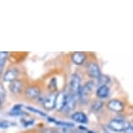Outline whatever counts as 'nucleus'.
Wrapping results in <instances>:
<instances>
[{"label": "nucleus", "instance_id": "1", "mask_svg": "<svg viewBox=\"0 0 133 133\" xmlns=\"http://www.w3.org/2000/svg\"><path fill=\"white\" fill-rule=\"evenodd\" d=\"M69 87L70 91L72 96L76 97V99H79V95H80V91H81V84H80V77L78 75L73 74L71 75V79H70L69 83Z\"/></svg>", "mask_w": 133, "mask_h": 133}, {"label": "nucleus", "instance_id": "2", "mask_svg": "<svg viewBox=\"0 0 133 133\" xmlns=\"http://www.w3.org/2000/svg\"><path fill=\"white\" fill-rule=\"evenodd\" d=\"M109 128L110 130H114L117 132H124L125 130L128 129L130 126V124L129 122L125 121L124 119L121 118H115L112 119L109 123Z\"/></svg>", "mask_w": 133, "mask_h": 133}, {"label": "nucleus", "instance_id": "3", "mask_svg": "<svg viewBox=\"0 0 133 133\" xmlns=\"http://www.w3.org/2000/svg\"><path fill=\"white\" fill-rule=\"evenodd\" d=\"M67 97L68 94L64 91L58 92L56 95V100H55V106L54 109H56L57 111H62L66 104L67 102Z\"/></svg>", "mask_w": 133, "mask_h": 133}, {"label": "nucleus", "instance_id": "4", "mask_svg": "<svg viewBox=\"0 0 133 133\" xmlns=\"http://www.w3.org/2000/svg\"><path fill=\"white\" fill-rule=\"evenodd\" d=\"M55 100H56V95H55L53 92L47 94L42 102L43 106L47 110H53L55 106Z\"/></svg>", "mask_w": 133, "mask_h": 133}, {"label": "nucleus", "instance_id": "5", "mask_svg": "<svg viewBox=\"0 0 133 133\" xmlns=\"http://www.w3.org/2000/svg\"><path fill=\"white\" fill-rule=\"evenodd\" d=\"M107 107H108V109L110 110L111 111L119 113V112H122L123 110H124V103L118 99H111L108 103Z\"/></svg>", "mask_w": 133, "mask_h": 133}, {"label": "nucleus", "instance_id": "6", "mask_svg": "<svg viewBox=\"0 0 133 133\" xmlns=\"http://www.w3.org/2000/svg\"><path fill=\"white\" fill-rule=\"evenodd\" d=\"M87 73L91 78H98L101 75L99 66L95 63H90L87 66Z\"/></svg>", "mask_w": 133, "mask_h": 133}, {"label": "nucleus", "instance_id": "7", "mask_svg": "<svg viewBox=\"0 0 133 133\" xmlns=\"http://www.w3.org/2000/svg\"><path fill=\"white\" fill-rule=\"evenodd\" d=\"M9 89L13 94H19L20 92H22L24 89V83L21 80L16 79L10 83Z\"/></svg>", "mask_w": 133, "mask_h": 133}, {"label": "nucleus", "instance_id": "8", "mask_svg": "<svg viewBox=\"0 0 133 133\" xmlns=\"http://www.w3.org/2000/svg\"><path fill=\"white\" fill-rule=\"evenodd\" d=\"M40 94H41V91L37 86H30L25 91V97L30 99L37 98L40 96Z\"/></svg>", "mask_w": 133, "mask_h": 133}, {"label": "nucleus", "instance_id": "9", "mask_svg": "<svg viewBox=\"0 0 133 133\" xmlns=\"http://www.w3.org/2000/svg\"><path fill=\"white\" fill-rule=\"evenodd\" d=\"M76 102H77V99L76 97L74 96H72L71 94H68V97H67V102H66V104L64 108V111L68 113V112L71 111L75 109V106H76Z\"/></svg>", "mask_w": 133, "mask_h": 133}, {"label": "nucleus", "instance_id": "10", "mask_svg": "<svg viewBox=\"0 0 133 133\" xmlns=\"http://www.w3.org/2000/svg\"><path fill=\"white\" fill-rule=\"evenodd\" d=\"M17 76H18V71L16 68H12L8 70L4 75V81L11 83L14 80L17 79Z\"/></svg>", "mask_w": 133, "mask_h": 133}, {"label": "nucleus", "instance_id": "11", "mask_svg": "<svg viewBox=\"0 0 133 133\" xmlns=\"http://www.w3.org/2000/svg\"><path fill=\"white\" fill-rule=\"evenodd\" d=\"M71 119L74 122L78 123V124H87L88 123V117L84 112L82 111H77L74 112L71 115Z\"/></svg>", "mask_w": 133, "mask_h": 133}, {"label": "nucleus", "instance_id": "12", "mask_svg": "<svg viewBox=\"0 0 133 133\" xmlns=\"http://www.w3.org/2000/svg\"><path fill=\"white\" fill-rule=\"evenodd\" d=\"M72 61L75 64L81 65L85 61V55L81 51H76L72 54Z\"/></svg>", "mask_w": 133, "mask_h": 133}, {"label": "nucleus", "instance_id": "13", "mask_svg": "<svg viewBox=\"0 0 133 133\" xmlns=\"http://www.w3.org/2000/svg\"><path fill=\"white\" fill-rule=\"evenodd\" d=\"M110 92V89L108 85H101V86H98L97 90V96L99 98H105V97H108Z\"/></svg>", "mask_w": 133, "mask_h": 133}, {"label": "nucleus", "instance_id": "14", "mask_svg": "<svg viewBox=\"0 0 133 133\" xmlns=\"http://www.w3.org/2000/svg\"><path fill=\"white\" fill-rule=\"evenodd\" d=\"M8 55L9 53L7 51H0V74H1V72L4 69Z\"/></svg>", "mask_w": 133, "mask_h": 133}, {"label": "nucleus", "instance_id": "15", "mask_svg": "<svg viewBox=\"0 0 133 133\" xmlns=\"http://www.w3.org/2000/svg\"><path fill=\"white\" fill-rule=\"evenodd\" d=\"M109 83H110L109 77L105 76V75L101 74L98 78H97V84H98V86H101V85H107V84H109Z\"/></svg>", "mask_w": 133, "mask_h": 133}, {"label": "nucleus", "instance_id": "16", "mask_svg": "<svg viewBox=\"0 0 133 133\" xmlns=\"http://www.w3.org/2000/svg\"><path fill=\"white\" fill-rule=\"evenodd\" d=\"M49 121L51 122H53L55 123L57 125H59V126H64V127H73L74 124H71V123H68V122H62V121H56L55 119L53 118H50L49 117Z\"/></svg>", "mask_w": 133, "mask_h": 133}, {"label": "nucleus", "instance_id": "17", "mask_svg": "<svg viewBox=\"0 0 133 133\" xmlns=\"http://www.w3.org/2000/svg\"><path fill=\"white\" fill-rule=\"evenodd\" d=\"M26 109H28L30 111H31V112H33V113H36L37 115H39V116H41V117H47V115L44 113V112H43L42 110H37L36 109V108H33V107H31V106H26Z\"/></svg>", "mask_w": 133, "mask_h": 133}, {"label": "nucleus", "instance_id": "18", "mask_svg": "<svg viewBox=\"0 0 133 133\" xmlns=\"http://www.w3.org/2000/svg\"><path fill=\"white\" fill-rule=\"evenodd\" d=\"M6 97V91H5V89H4V85L0 83V100H1L2 104H3V102L4 101V99H5Z\"/></svg>", "mask_w": 133, "mask_h": 133}, {"label": "nucleus", "instance_id": "19", "mask_svg": "<svg viewBox=\"0 0 133 133\" xmlns=\"http://www.w3.org/2000/svg\"><path fill=\"white\" fill-rule=\"evenodd\" d=\"M103 104H103L102 101H96L93 104H92L91 109H92V110H94V111H98L99 110L102 109Z\"/></svg>", "mask_w": 133, "mask_h": 133}, {"label": "nucleus", "instance_id": "20", "mask_svg": "<svg viewBox=\"0 0 133 133\" xmlns=\"http://www.w3.org/2000/svg\"><path fill=\"white\" fill-rule=\"evenodd\" d=\"M22 122H23V125L24 126H30V125H32L34 123V120H29V121H26V120H22Z\"/></svg>", "mask_w": 133, "mask_h": 133}, {"label": "nucleus", "instance_id": "21", "mask_svg": "<svg viewBox=\"0 0 133 133\" xmlns=\"http://www.w3.org/2000/svg\"><path fill=\"white\" fill-rule=\"evenodd\" d=\"M11 123L7 122V121H3V122H0V127L1 128H8L11 126Z\"/></svg>", "mask_w": 133, "mask_h": 133}, {"label": "nucleus", "instance_id": "22", "mask_svg": "<svg viewBox=\"0 0 133 133\" xmlns=\"http://www.w3.org/2000/svg\"><path fill=\"white\" fill-rule=\"evenodd\" d=\"M21 108H22V105L20 104H17V105H15V106L12 108V111H20L21 110Z\"/></svg>", "mask_w": 133, "mask_h": 133}, {"label": "nucleus", "instance_id": "23", "mask_svg": "<svg viewBox=\"0 0 133 133\" xmlns=\"http://www.w3.org/2000/svg\"><path fill=\"white\" fill-rule=\"evenodd\" d=\"M124 133H133V129H132V126L130 125V126L128 128V129H126L124 131Z\"/></svg>", "mask_w": 133, "mask_h": 133}, {"label": "nucleus", "instance_id": "24", "mask_svg": "<svg viewBox=\"0 0 133 133\" xmlns=\"http://www.w3.org/2000/svg\"><path fill=\"white\" fill-rule=\"evenodd\" d=\"M87 133H95V132H93V131H91V130H88V132Z\"/></svg>", "mask_w": 133, "mask_h": 133}, {"label": "nucleus", "instance_id": "25", "mask_svg": "<svg viewBox=\"0 0 133 133\" xmlns=\"http://www.w3.org/2000/svg\"><path fill=\"white\" fill-rule=\"evenodd\" d=\"M2 106V102H1V100H0V108H1Z\"/></svg>", "mask_w": 133, "mask_h": 133}, {"label": "nucleus", "instance_id": "26", "mask_svg": "<svg viewBox=\"0 0 133 133\" xmlns=\"http://www.w3.org/2000/svg\"><path fill=\"white\" fill-rule=\"evenodd\" d=\"M104 133H109V132H104Z\"/></svg>", "mask_w": 133, "mask_h": 133}]
</instances>
